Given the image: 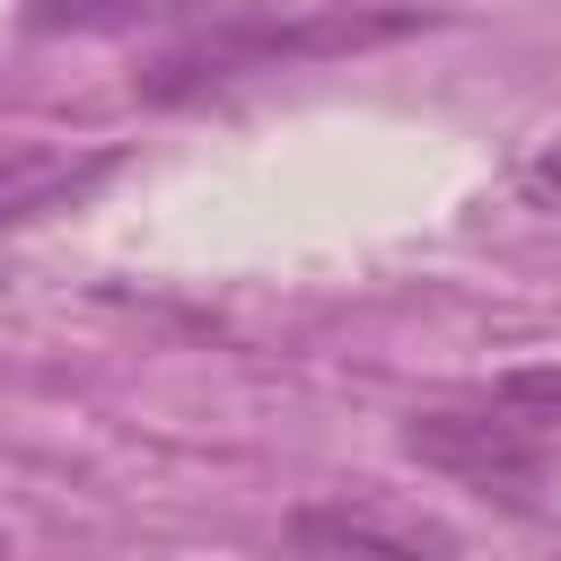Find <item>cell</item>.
<instances>
[{
    "label": "cell",
    "instance_id": "obj_1",
    "mask_svg": "<svg viewBox=\"0 0 561 561\" xmlns=\"http://www.w3.org/2000/svg\"><path fill=\"white\" fill-rule=\"evenodd\" d=\"M412 18L394 9H324V18H210L184 53H167L140 88L149 96H193L210 79H237V70H280V61H316V53H351V44H386L403 35Z\"/></svg>",
    "mask_w": 561,
    "mask_h": 561
},
{
    "label": "cell",
    "instance_id": "obj_2",
    "mask_svg": "<svg viewBox=\"0 0 561 561\" xmlns=\"http://www.w3.org/2000/svg\"><path fill=\"white\" fill-rule=\"evenodd\" d=\"M289 561H465V535L386 491H324L280 517Z\"/></svg>",
    "mask_w": 561,
    "mask_h": 561
},
{
    "label": "cell",
    "instance_id": "obj_3",
    "mask_svg": "<svg viewBox=\"0 0 561 561\" xmlns=\"http://www.w3.org/2000/svg\"><path fill=\"white\" fill-rule=\"evenodd\" d=\"M403 447L421 456V465H438V473H456V482H491V491H526L535 473H543V456H535V438L500 412V403H430V412H412L403 421Z\"/></svg>",
    "mask_w": 561,
    "mask_h": 561
},
{
    "label": "cell",
    "instance_id": "obj_4",
    "mask_svg": "<svg viewBox=\"0 0 561 561\" xmlns=\"http://www.w3.org/2000/svg\"><path fill=\"white\" fill-rule=\"evenodd\" d=\"M123 158L114 149H61V140H9L0 149V228H26L44 210L88 202Z\"/></svg>",
    "mask_w": 561,
    "mask_h": 561
},
{
    "label": "cell",
    "instance_id": "obj_5",
    "mask_svg": "<svg viewBox=\"0 0 561 561\" xmlns=\"http://www.w3.org/2000/svg\"><path fill=\"white\" fill-rule=\"evenodd\" d=\"M482 403H500V412L535 438V456H543V465L561 456V368H508V377H491V386H482Z\"/></svg>",
    "mask_w": 561,
    "mask_h": 561
},
{
    "label": "cell",
    "instance_id": "obj_6",
    "mask_svg": "<svg viewBox=\"0 0 561 561\" xmlns=\"http://www.w3.org/2000/svg\"><path fill=\"white\" fill-rule=\"evenodd\" d=\"M517 202H526V210H552V219H561V131H552V140H543V149H535V158L517 167Z\"/></svg>",
    "mask_w": 561,
    "mask_h": 561
},
{
    "label": "cell",
    "instance_id": "obj_7",
    "mask_svg": "<svg viewBox=\"0 0 561 561\" xmlns=\"http://www.w3.org/2000/svg\"><path fill=\"white\" fill-rule=\"evenodd\" d=\"M0 561H9V535H0Z\"/></svg>",
    "mask_w": 561,
    "mask_h": 561
}]
</instances>
